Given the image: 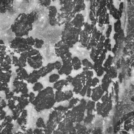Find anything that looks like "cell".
Wrapping results in <instances>:
<instances>
[{
  "label": "cell",
  "mask_w": 134,
  "mask_h": 134,
  "mask_svg": "<svg viewBox=\"0 0 134 134\" xmlns=\"http://www.w3.org/2000/svg\"><path fill=\"white\" fill-rule=\"evenodd\" d=\"M38 18V13L32 11L29 13L19 14L10 26L11 31L15 37H24L28 35L33 29V24Z\"/></svg>",
  "instance_id": "cell-1"
},
{
  "label": "cell",
  "mask_w": 134,
  "mask_h": 134,
  "mask_svg": "<svg viewBox=\"0 0 134 134\" xmlns=\"http://www.w3.org/2000/svg\"><path fill=\"white\" fill-rule=\"evenodd\" d=\"M55 103L54 89L51 86H48L38 92L32 104L37 111L40 112L51 109Z\"/></svg>",
  "instance_id": "cell-2"
},
{
  "label": "cell",
  "mask_w": 134,
  "mask_h": 134,
  "mask_svg": "<svg viewBox=\"0 0 134 134\" xmlns=\"http://www.w3.org/2000/svg\"><path fill=\"white\" fill-rule=\"evenodd\" d=\"M82 29L74 27L71 23L64 25L61 34V41L67 45L70 48H73L79 40V36Z\"/></svg>",
  "instance_id": "cell-3"
},
{
  "label": "cell",
  "mask_w": 134,
  "mask_h": 134,
  "mask_svg": "<svg viewBox=\"0 0 134 134\" xmlns=\"http://www.w3.org/2000/svg\"><path fill=\"white\" fill-rule=\"evenodd\" d=\"M27 64L34 70H38L42 66L43 57L38 49L34 48L27 51Z\"/></svg>",
  "instance_id": "cell-4"
},
{
  "label": "cell",
  "mask_w": 134,
  "mask_h": 134,
  "mask_svg": "<svg viewBox=\"0 0 134 134\" xmlns=\"http://www.w3.org/2000/svg\"><path fill=\"white\" fill-rule=\"evenodd\" d=\"M9 47L13 50L14 53L20 54L24 52L29 51L32 50L34 47L29 46L26 41V38L15 37L10 41Z\"/></svg>",
  "instance_id": "cell-5"
},
{
  "label": "cell",
  "mask_w": 134,
  "mask_h": 134,
  "mask_svg": "<svg viewBox=\"0 0 134 134\" xmlns=\"http://www.w3.org/2000/svg\"><path fill=\"white\" fill-rule=\"evenodd\" d=\"M12 84L14 87L13 91L15 93L19 94V93H21V94L28 93L29 90L27 86V83L25 82L24 81L18 80L15 77Z\"/></svg>",
  "instance_id": "cell-6"
},
{
  "label": "cell",
  "mask_w": 134,
  "mask_h": 134,
  "mask_svg": "<svg viewBox=\"0 0 134 134\" xmlns=\"http://www.w3.org/2000/svg\"><path fill=\"white\" fill-rule=\"evenodd\" d=\"M74 93L71 90L63 91H55L54 92V98L55 102L60 103L66 100H69L73 97Z\"/></svg>",
  "instance_id": "cell-7"
},
{
  "label": "cell",
  "mask_w": 134,
  "mask_h": 134,
  "mask_svg": "<svg viewBox=\"0 0 134 134\" xmlns=\"http://www.w3.org/2000/svg\"><path fill=\"white\" fill-rule=\"evenodd\" d=\"M70 48L64 44L62 41H59L54 44V52L55 55L61 58L66 54L70 52Z\"/></svg>",
  "instance_id": "cell-8"
},
{
  "label": "cell",
  "mask_w": 134,
  "mask_h": 134,
  "mask_svg": "<svg viewBox=\"0 0 134 134\" xmlns=\"http://www.w3.org/2000/svg\"><path fill=\"white\" fill-rule=\"evenodd\" d=\"M72 59V58H70L67 59L61 60L62 66L61 69L58 71V74L60 75L64 74L65 75H66V76L70 75L72 70H73L71 63Z\"/></svg>",
  "instance_id": "cell-9"
},
{
  "label": "cell",
  "mask_w": 134,
  "mask_h": 134,
  "mask_svg": "<svg viewBox=\"0 0 134 134\" xmlns=\"http://www.w3.org/2000/svg\"><path fill=\"white\" fill-rule=\"evenodd\" d=\"M14 9V1L0 0V13L5 14L7 12H12Z\"/></svg>",
  "instance_id": "cell-10"
},
{
  "label": "cell",
  "mask_w": 134,
  "mask_h": 134,
  "mask_svg": "<svg viewBox=\"0 0 134 134\" xmlns=\"http://www.w3.org/2000/svg\"><path fill=\"white\" fill-rule=\"evenodd\" d=\"M70 23L74 27L82 29L85 24L84 17L81 13L76 14Z\"/></svg>",
  "instance_id": "cell-11"
},
{
  "label": "cell",
  "mask_w": 134,
  "mask_h": 134,
  "mask_svg": "<svg viewBox=\"0 0 134 134\" xmlns=\"http://www.w3.org/2000/svg\"><path fill=\"white\" fill-rule=\"evenodd\" d=\"M71 84L73 87L72 91L76 94H79L82 88L84 87V85L78 74L76 75L75 77H73Z\"/></svg>",
  "instance_id": "cell-12"
},
{
  "label": "cell",
  "mask_w": 134,
  "mask_h": 134,
  "mask_svg": "<svg viewBox=\"0 0 134 134\" xmlns=\"http://www.w3.org/2000/svg\"><path fill=\"white\" fill-rule=\"evenodd\" d=\"M104 94L105 92L102 89L100 85L94 88H92V93L91 97L93 101L95 102H98L101 99L102 97Z\"/></svg>",
  "instance_id": "cell-13"
},
{
  "label": "cell",
  "mask_w": 134,
  "mask_h": 134,
  "mask_svg": "<svg viewBox=\"0 0 134 134\" xmlns=\"http://www.w3.org/2000/svg\"><path fill=\"white\" fill-rule=\"evenodd\" d=\"M41 77V75L39 73L38 70H34L28 75V76L26 80L28 83L34 84L38 82V81Z\"/></svg>",
  "instance_id": "cell-14"
},
{
  "label": "cell",
  "mask_w": 134,
  "mask_h": 134,
  "mask_svg": "<svg viewBox=\"0 0 134 134\" xmlns=\"http://www.w3.org/2000/svg\"><path fill=\"white\" fill-rule=\"evenodd\" d=\"M91 38V35H89L87 34L83 30H82L80 34L79 42L83 47L86 48L89 43Z\"/></svg>",
  "instance_id": "cell-15"
},
{
  "label": "cell",
  "mask_w": 134,
  "mask_h": 134,
  "mask_svg": "<svg viewBox=\"0 0 134 134\" xmlns=\"http://www.w3.org/2000/svg\"><path fill=\"white\" fill-rule=\"evenodd\" d=\"M16 78L20 81H26L29 74L25 68H18L16 69Z\"/></svg>",
  "instance_id": "cell-16"
},
{
  "label": "cell",
  "mask_w": 134,
  "mask_h": 134,
  "mask_svg": "<svg viewBox=\"0 0 134 134\" xmlns=\"http://www.w3.org/2000/svg\"><path fill=\"white\" fill-rule=\"evenodd\" d=\"M17 102L18 103L17 104L16 108L21 110H24L25 107L30 103L28 98H25L20 96L18 97Z\"/></svg>",
  "instance_id": "cell-17"
},
{
  "label": "cell",
  "mask_w": 134,
  "mask_h": 134,
  "mask_svg": "<svg viewBox=\"0 0 134 134\" xmlns=\"http://www.w3.org/2000/svg\"><path fill=\"white\" fill-rule=\"evenodd\" d=\"M19 62L18 68H25L27 64V51L24 52L20 54V57L18 58Z\"/></svg>",
  "instance_id": "cell-18"
},
{
  "label": "cell",
  "mask_w": 134,
  "mask_h": 134,
  "mask_svg": "<svg viewBox=\"0 0 134 134\" xmlns=\"http://www.w3.org/2000/svg\"><path fill=\"white\" fill-rule=\"evenodd\" d=\"M69 83L65 79L59 80L57 82L54 83L53 85V88L55 91H62L64 86H68Z\"/></svg>",
  "instance_id": "cell-19"
},
{
  "label": "cell",
  "mask_w": 134,
  "mask_h": 134,
  "mask_svg": "<svg viewBox=\"0 0 134 134\" xmlns=\"http://www.w3.org/2000/svg\"><path fill=\"white\" fill-rule=\"evenodd\" d=\"M12 75V70L8 72L2 71L0 73V82L8 83L10 82Z\"/></svg>",
  "instance_id": "cell-20"
},
{
  "label": "cell",
  "mask_w": 134,
  "mask_h": 134,
  "mask_svg": "<svg viewBox=\"0 0 134 134\" xmlns=\"http://www.w3.org/2000/svg\"><path fill=\"white\" fill-rule=\"evenodd\" d=\"M85 7L86 6L83 1H75L74 12L75 14L79 13L82 10H84Z\"/></svg>",
  "instance_id": "cell-21"
},
{
  "label": "cell",
  "mask_w": 134,
  "mask_h": 134,
  "mask_svg": "<svg viewBox=\"0 0 134 134\" xmlns=\"http://www.w3.org/2000/svg\"><path fill=\"white\" fill-rule=\"evenodd\" d=\"M71 63H72L73 70L75 71H77L80 69L82 65L81 61L77 57H73L72 59Z\"/></svg>",
  "instance_id": "cell-22"
},
{
  "label": "cell",
  "mask_w": 134,
  "mask_h": 134,
  "mask_svg": "<svg viewBox=\"0 0 134 134\" xmlns=\"http://www.w3.org/2000/svg\"><path fill=\"white\" fill-rule=\"evenodd\" d=\"M48 17L49 19H52L57 18L58 15V10L57 7L54 5H50L48 8Z\"/></svg>",
  "instance_id": "cell-23"
},
{
  "label": "cell",
  "mask_w": 134,
  "mask_h": 134,
  "mask_svg": "<svg viewBox=\"0 0 134 134\" xmlns=\"http://www.w3.org/2000/svg\"><path fill=\"white\" fill-rule=\"evenodd\" d=\"M82 65L83 66V71L87 70H92L93 69V64L87 59H84L82 60Z\"/></svg>",
  "instance_id": "cell-24"
},
{
  "label": "cell",
  "mask_w": 134,
  "mask_h": 134,
  "mask_svg": "<svg viewBox=\"0 0 134 134\" xmlns=\"http://www.w3.org/2000/svg\"><path fill=\"white\" fill-rule=\"evenodd\" d=\"M0 67L3 72H8L11 70L12 64L4 60L0 64Z\"/></svg>",
  "instance_id": "cell-25"
},
{
  "label": "cell",
  "mask_w": 134,
  "mask_h": 134,
  "mask_svg": "<svg viewBox=\"0 0 134 134\" xmlns=\"http://www.w3.org/2000/svg\"><path fill=\"white\" fill-rule=\"evenodd\" d=\"M96 26L92 24H89L88 23H85L84 25V29H83L85 32L89 35H92V31Z\"/></svg>",
  "instance_id": "cell-26"
},
{
  "label": "cell",
  "mask_w": 134,
  "mask_h": 134,
  "mask_svg": "<svg viewBox=\"0 0 134 134\" xmlns=\"http://www.w3.org/2000/svg\"><path fill=\"white\" fill-rule=\"evenodd\" d=\"M80 100L79 98L76 97H73L70 100H69V105L68 106V108L69 109H72L73 107H74L78 103H79Z\"/></svg>",
  "instance_id": "cell-27"
},
{
  "label": "cell",
  "mask_w": 134,
  "mask_h": 134,
  "mask_svg": "<svg viewBox=\"0 0 134 134\" xmlns=\"http://www.w3.org/2000/svg\"><path fill=\"white\" fill-rule=\"evenodd\" d=\"M35 43L34 46V48L35 49H36L38 50L42 48V46H43V44L44 43V41L42 39H39L38 38H35Z\"/></svg>",
  "instance_id": "cell-28"
},
{
  "label": "cell",
  "mask_w": 134,
  "mask_h": 134,
  "mask_svg": "<svg viewBox=\"0 0 134 134\" xmlns=\"http://www.w3.org/2000/svg\"><path fill=\"white\" fill-rule=\"evenodd\" d=\"M106 74H107L111 79L116 77L117 75V71L113 66H111L106 72Z\"/></svg>",
  "instance_id": "cell-29"
},
{
  "label": "cell",
  "mask_w": 134,
  "mask_h": 134,
  "mask_svg": "<svg viewBox=\"0 0 134 134\" xmlns=\"http://www.w3.org/2000/svg\"><path fill=\"white\" fill-rule=\"evenodd\" d=\"M60 77V75L58 74H52L49 76V82L51 83H54L59 80Z\"/></svg>",
  "instance_id": "cell-30"
},
{
  "label": "cell",
  "mask_w": 134,
  "mask_h": 134,
  "mask_svg": "<svg viewBox=\"0 0 134 134\" xmlns=\"http://www.w3.org/2000/svg\"><path fill=\"white\" fill-rule=\"evenodd\" d=\"M43 85H42V84L40 82H37L35 84H34L33 86H32V90L34 92H40L41 91H42L43 89Z\"/></svg>",
  "instance_id": "cell-31"
},
{
  "label": "cell",
  "mask_w": 134,
  "mask_h": 134,
  "mask_svg": "<svg viewBox=\"0 0 134 134\" xmlns=\"http://www.w3.org/2000/svg\"><path fill=\"white\" fill-rule=\"evenodd\" d=\"M54 69H55V67H54V63H48L46 66L45 75L46 76L48 73H50Z\"/></svg>",
  "instance_id": "cell-32"
},
{
  "label": "cell",
  "mask_w": 134,
  "mask_h": 134,
  "mask_svg": "<svg viewBox=\"0 0 134 134\" xmlns=\"http://www.w3.org/2000/svg\"><path fill=\"white\" fill-rule=\"evenodd\" d=\"M17 101L14 100L13 99H10L8 100L7 101V106L8 107V108L12 110L13 111L14 109H15L16 107V105L17 104L16 103Z\"/></svg>",
  "instance_id": "cell-33"
},
{
  "label": "cell",
  "mask_w": 134,
  "mask_h": 134,
  "mask_svg": "<svg viewBox=\"0 0 134 134\" xmlns=\"http://www.w3.org/2000/svg\"><path fill=\"white\" fill-rule=\"evenodd\" d=\"M6 46L0 44V58H4L6 55Z\"/></svg>",
  "instance_id": "cell-34"
},
{
  "label": "cell",
  "mask_w": 134,
  "mask_h": 134,
  "mask_svg": "<svg viewBox=\"0 0 134 134\" xmlns=\"http://www.w3.org/2000/svg\"><path fill=\"white\" fill-rule=\"evenodd\" d=\"M38 2L42 6L48 8L50 6L52 1L50 0H40L38 1Z\"/></svg>",
  "instance_id": "cell-35"
},
{
  "label": "cell",
  "mask_w": 134,
  "mask_h": 134,
  "mask_svg": "<svg viewBox=\"0 0 134 134\" xmlns=\"http://www.w3.org/2000/svg\"><path fill=\"white\" fill-rule=\"evenodd\" d=\"M26 39L27 44L29 46H31V47L34 46L35 43V38H34L32 36H29V37H27V38H26Z\"/></svg>",
  "instance_id": "cell-36"
},
{
  "label": "cell",
  "mask_w": 134,
  "mask_h": 134,
  "mask_svg": "<svg viewBox=\"0 0 134 134\" xmlns=\"http://www.w3.org/2000/svg\"><path fill=\"white\" fill-rule=\"evenodd\" d=\"M115 31L117 33L121 30V23L119 20H118L114 24Z\"/></svg>",
  "instance_id": "cell-37"
},
{
  "label": "cell",
  "mask_w": 134,
  "mask_h": 134,
  "mask_svg": "<svg viewBox=\"0 0 134 134\" xmlns=\"http://www.w3.org/2000/svg\"><path fill=\"white\" fill-rule=\"evenodd\" d=\"M9 88L8 83L0 82V91L5 92Z\"/></svg>",
  "instance_id": "cell-38"
},
{
  "label": "cell",
  "mask_w": 134,
  "mask_h": 134,
  "mask_svg": "<svg viewBox=\"0 0 134 134\" xmlns=\"http://www.w3.org/2000/svg\"><path fill=\"white\" fill-rule=\"evenodd\" d=\"M102 35H102V32H101L100 31L97 30V31L96 32H95V33L94 34L91 35V36H92V37L94 38L96 40V41L98 42L99 40V39H100V37H101Z\"/></svg>",
  "instance_id": "cell-39"
},
{
  "label": "cell",
  "mask_w": 134,
  "mask_h": 134,
  "mask_svg": "<svg viewBox=\"0 0 134 134\" xmlns=\"http://www.w3.org/2000/svg\"><path fill=\"white\" fill-rule=\"evenodd\" d=\"M12 64L15 66V67H18V58L16 56V55H13L12 57Z\"/></svg>",
  "instance_id": "cell-40"
},
{
  "label": "cell",
  "mask_w": 134,
  "mask_h": 134,
  "mask_svg": "<svg viewBox=\"0 0 134 134\" xmlns=\"http://www.w3.org/2000/svg\"><path fill=\"white\" fill-rule=\"evenodd\" d=\"M109 86V84H108L107 82H102L100 85L102 89L104 92H106V93L108 92V89Z\"/></svg>",
  "instance_id": "cell-41"
},
{
  "label": "cell",
  "mask_w": 134,
  "mask_h": 134,
  "mask_svg": "<svg viewBox=\"0 0 134 134\" xmlns=\"http://www.w3.org/2000/svg\"><path fill=\"white\" fill-rule=\"evenodd\" d=\"M7 106V103L6 100L1 96H0V110L3 109Z\"/></svg>",
  "instance_id": "cell-42"
},
{
  "label": "cell",
  "mask_w": 134,
  "mask_h": 134,
  "mask_svg": "<svg viewBox=\"0 0 134 134\" xmlns=\"http://www.w3.org/2000/svg\"><path fill=\"white\" fill-rule=\"evenodd\" d=\"M83 72L84 73V74L85 75L86 79H90V78H92V77L94 75L93 72L92 70H87V71H85Z\"/></svg>",
  "instance_id": "cell-43"
},
{
  "label": "cell",
  "mask_w": 134,
  "mask_h": 134,
  "mask_svg": "<svg viewBox=\"0 0 134 134\" xmlns=\"http://www.w3.org/2000/svg\"><path fill=\"white\" fill-rule=\"evenodd\" d=\"M36 95L35 93L31 92L29 93V97H28V100L30 103L32 104V103L34 102V100L36 98Z\"/></svg>",
  "instance_id": "cell-44"
},
{
  "label": "cell",
  "mask_w": 134,
  "mask_h": 134,
  "mask_svg": "<svg viewBox=\"0 0 134 134\" xmlns=\"http://www.w3.org/2000/svg\"><path fill=\"white\" fill-rule=\"evenodd\" d=\"M54 67H55V69L59 71L61 69V68H62V63L61 62H60V61H56L54 62Z\"/></svg>",
  "instance_id": "cell-45"
},
{
  "label": "cell",
  "mask_w": 134,
  "mask_h": 134,
  "mask_svg": "<svg viewBox=\"0 0 134 134\" xmlns=\"http://www.w3.org/2000/svg\"><path fill=\"white\" fill-rule=\"evenodd\" d=\"M87 88H88V87H87L86 86L84 85V87H83L82 88V89L81 90V91H80L79 94H80L81 96H82V97H84L85 96H86Z\"/></svg>",
  "instance_id": "cell-46"
},
{
  "label": "cell",
  "mask_w": 134,
  "mask_h": 134,
  "mask_svg": "<svg viewBox=\"0 0 134 134\" xmlns=\"http://www.w3.org/2000/svg\"><path fill=\"white\" fill-rule=\"evenodd\" d=\"M99 81L97 77H94L92 80V87H95L96 85L98 84Z\"/></svg>",
  "instance_id": "cell-47"
},
{
  "label": "cell",
  "mask_w": 134,
  "mask_h": 134,
  "mask_svg": "<svg viewBox=\"0 0 134 134\" xmlns=\"http://www.w3.org/2000/svg\"><path fill=\"white\" fill-rule=\"evenodd\" d=\"M104 72H105V71L104 70L103 66H102L98 69V70L97 71V72L96 73L97 76H101L104 74Z\"/></svg>",
  "instance_id": "cell-48"
},
{
  "label": "cell",
  "mask_w": 134,
  "mask_h": 134,
  "mask_svg": "<svg viewBox=\"0 0 134 134\" xmlns=\"http://www.w3.org/2000/svg\"><path fill=\"white\" fill-rule=\"evenodd\" d=\"M111 31H112V26H111V25H109L108 26V28H107V31L106 32V34H105V37L107 38H109V37L110 35V34L111 32Z\"/></svg>",
  "instance_id": "cell-49"
},
{
  "label": "cell",
  "mask_w": 134,
  "mask_h": 134,
  "mask_svg": "<svg viewBox=\"0 0 134 134\" xmlns=\"http://www.w3.org/2000/svg\"><path fill=\"white\" fill-rule=\"evenodd\" d=\"M14 96H15V93L13 91H11L9 93L5 94V98L7 100H9V99H12V98Z\"/></svg>",
  "instance_id": "cell-50"
},
{
  "label": "cell",
  "mask_w": 134,
  "mask_h": 134,
  "mask_svg": "<svg viewBox=\"0 0 134 134\" xmlns=\"http://www.w3.org/2000/svg\"><path fill=\"white\" fill-rule=\"evenodd\" d=\"M96 48L97 50H99L101 51H102L103 49L104 48V42H98L97 43V44L96 47Z\"/></svg>",
  "instance_id": "cell-51"
},
{
  "label": "cell",
  "mask_w": 134,
  "mask_h": 134,
  "mask_svg": "<svg viewBox=\"0 0 134 134\" xmlns=\"http://www.w3.org/2000/svg\"><path fill=\"white\" fill-rule=\"evenodd\" d=\"M92 78L86 79L85 85L88 88H92Z\"/></svg>",
  "instance_id": "cell-52"
},
{
  "label": "cell",
  "mask_w": 134,
  "mask_h": 134,
  "mask_svg": "<svg viewBox=\"0 0 134 134\" xmlns=\"http://www.w3.org/2000/svg\"><path fill=\"white\" fill-rule=\"evenodd\" d=\"M92 88H88L87 90L86 96L88 98L91 97L92 95Z\"/></svg>",
  "instance_id": "cell-53"
},
{
  "label": "cell",
  "mask_w": 134,
  "mask_h": 134,
  "mask_svg": "<svg viewBox=\"0 0 134 134\" xmlns=\"http://www.w3.org/2000/svg\"><path fill=\"white\" fill-rule=\"evenodd\" d=\"M73 77L71 75H68L65 78V80L69 83H71L73 81Z\"/></svg>",
  "instance_id": "cell-54"
},
{
  "label": "cell",
  "mask_w": 134,
  "mask_h": 134,
  "mask_svg": "<svg viewBox=\"0 0 134 134\" xmlns=\"http://www.w3.org/2000/svg\"><path fill=\"white\" fill-rule=\"evenodd\" d=\"M109 14L107 13L105 17V24H109Z\"/></svg>",
  "instance_id": "cell-55"
},
{
  "label": "cell",
  "mask_w": 134,
  "mask_h": 134,
  "mask_svg": "<svg viewBox=\"0 0 134 134\" xmlns=\"http://www.w3.org/2000/svg\"><path fill=\"white\" fill-rule=\"evenodd\" d=\"M105 40H106V37H105V36H104V35H102V36L100 37V38L99 40V41H98V42H104L105 41Z\"/></svg>",
  "instance_id": "cell-56"
},
{
  "label": "cell",
  "mask_w": 134,
  "mask_h": 134,
  "mask_svg": "<svg viewBox=\"0 0 134 134\" xmlns=\"http://www.w3.org/2000/svg\"><path fill=\"white\" fill-rule=\"evenodd\" d=\"M20 96L23 97H24V98H28V97H29V93L25 94H21Z\"/></svg>",
  "instance_id": "cell-57"
},
{
  "label": "cell",
  "mask_w": 134,
  "mask_h": 134,
  "mask_svg": "<svg viewBox=\"0 0 134 134\" xmlns=\"http://www.w3.org/2000/svg\"><path fill=\"white\" fill-rule=\"evenodd\" d=\"M2 71V69H1V67H0V73H1Z\"/></svg>",
  "instance_id": "cell-58"
}]
</instances>
